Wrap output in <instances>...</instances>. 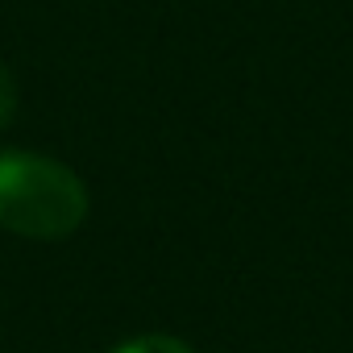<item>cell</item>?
Returning <instances> with one entry per match:
<instances>
[{
    "mask_svg": "<svg viewBox=\"0 0 353 353\" xmlns=\"http://www.w3.org/2000/svg\"><path fill=\"white\" fill-rule=\"evenodd\" d=\"M17 112V83L9 75V67H0V129H5Z\"/></svg>",
    "mask_w": 353,
    "mask_h": 353,
    "instance_id": "obj_3",
    "label": "cell"
},
{
    "mask_svg": "<svg viewBox=\"0 0 353 353\" xmlns=\"http://www.w3.org/2000/svg\"><path fill=\"white\" fill-rule=\"evenodd\" d=\"M112 353H192V345H183L179 336H162V332H145V336H133L125 341L121 349Z\"/></svg>",
    "mask_w": 353,
    "mask_h": 353,
    "instance_id": "obj_2",
    "label": "cell"
},
{
    "mask_svg": "<svg viewBox=\"0 0 353 353\" xmlns=\"http://www.w3.org/2000/svg\"><path fill=\"white\" fill-rule=\"evenodd\" d=\"M88 216V188L54 158L5 150L0 154V225L17 237L59 241Z\"/></svg>",
    "mask_w": 353,
    "mask_h": 353,
    "instance_id": "obj_1",
    "label": "cell"
}]
</instances>
